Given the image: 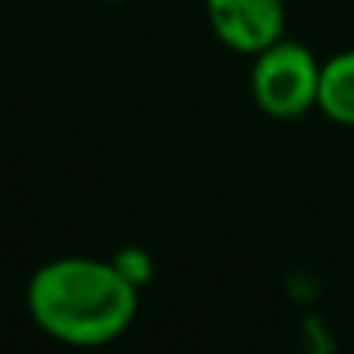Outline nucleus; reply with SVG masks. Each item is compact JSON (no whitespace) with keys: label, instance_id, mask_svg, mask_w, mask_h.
<instances>
[{"label":"nucleus","instance_id":"7ed1b4c3","mask_svg":"<svg viewBox=\"0 0 354 354\" xmlns=\"http://www.w3.org/2000/svg\"><path fill=\"white\" fill-rule=\"evenodd\" d=\"M207 21L231 52L258 55L286 31L282 0H207Z\"/></svg>","mask_w":354,"mask_h":354},{"label":"nucleus","instance_id":"f257e3e1","mask_svg":"<svg viewBox=\"0 0 354 354\" xmlns=\"http://www.w3.org/2000/svg\"><path fill=\"white\" fill-rule=\"evenodd\" d=\"M28 313L55 341L73 348H100L118 341L138 313V286L114 261L55 258L28 282Z\"/></svg>","mask_w":354,"mask_h":354},{"label":"nucleus","instance_id":"f03ea898","mask_svg":"<svg viewBox=\"0 0 354 354\" xmlns=\"http://www.w3.org/2000/svg\"><path fill=\"white\" fill-rule=\"evenodd\" d=\"M317 93H320V62L306 45L279 38L275 45L254 55L251 97L261 114L279 120L303 118L306 111L317 107Z\"/></svg>","mask_w":354,"mask_h":354},{"label":"nucleus","instance_id":"20e7f679","mask_svg":"<svg viewBox=\"0 0 354 354\" xmlns=\"http://www.w3.org/2000/svg\"><path fill=\"white\" fill-rule=\"evenodd\" d=\"M317 107L334 120V124L354 127V48L337 52L334 59L320 62Z\"/></svg>","mask_w":354,"mask_h":354}]
</instances>
